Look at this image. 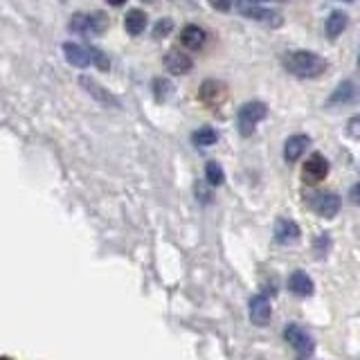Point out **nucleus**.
Instances as JSON below:
<instances>
[{
    "label": "nucleus",
    "instance_id": "f257e3e1",
    "mask_svg": "<svg viewBox=\"0 0 360 360\" xmlns=\"http://www.w3.org/2000/svg\"><path fill=\"white\" fill-rule=\"evenodd\" d=\"M284 63L286 72L295 75L300 79H315L326 72V61L322 59L320 54L309 52V50H297V52H288L284 54Z\"/></svg>",
    "mask_w": 360,
    "mask_h": 360
},
{
    "label": "nucleus",
    "instance_id": "f03ea898",
    "mask_svg": "<svg viewBox=\"0 0 360 360\" xmlns=\"http://www.w3.org/2000/svg\"><path fill=\"white\" fill-rule=\"evenodd\" d=\"M63 56L65 61L75 65V68H88V65H95L97 70L101 72H108L110 61L108 56L97 50V48H88V45H79V43H63Z\"/></svg>",
    "mask_w": 360,
    "mask_h": 360
},
{
    "label": "nucleus",
    "instance_id": "7ed1b4c3",
    "mask_svg": "<svg viewBox=\"0 0 360 360\" xmlns=\"http://www.w3.org/2000/svg\"><path fill=\"white\" fill-rule=\"evenodd\" d=\"M110 20L104 11H79L70 20H68V27L75 34H84V37H99L104 34V30H108Z\"/></svg>",
    "mask_w": 360,
    "mask_h": 360
},
{
    "label": "nucleus",
    "instance_id": "20e7f679",
    "mask_svg": "<svg viewBox=\"0 0 360 360\" xmlns=\"http://www.w3.org/2000/svg\"><path fill=\"white\" fill-rule=\"evenodd\" d=\"M266 115H268V106L264 101H259V99L248 101V104H243L239 112H236V129H239L243 138H248V135H252L257 131V127L266 120Z\"/></svg>",
    "mask_w": 360,
    "mask_h": 360
},
{
    "label": "nucleus",
    "instance_id": "39448f33",
    "mask_svg": "<svg viewBox=\"0 0 360 360\" xmlns=\"http://www.w3.org/2000/svg\"><path fill=\"white\" fill-rule=\"evenodd\" d=\"M286 342L292 347V352L297 354V360H309L315 352V340L311 331H307L300 322H288L284 329Z\"/></svg>",
    "mask_w": 360,
    "mask_h": 360
},
{
    "label": "nucleus",
    "instance_id": "423d86ee",
    "mask_svg": "<svg viewBox=\"0 0 360 360\" xmlns=\"http://www.w3.org/2000/svg\"><path fill=\"white\" fill-rule=\"evenodd\" d=\"M326 176H329V160H326L322 153H311L307 158V162H304V167H302L304 183L318 185V183H322Z\"/></svg>",
    "mask_w": 360,
    "mask_h": 360
},
{
    "label": "nucleus",
    "instance_id": "0eeeda50",
    "mask_svg": "<svg viewBox=\"0 0 360 360\" xmlns=\"http://www.w3.org/2000/svg\"><path fill=\"white\" fill-rule=\"evenodd\" d=\"M311 207L315 214H320L324 219H333L338 212H340V196L333 194V191H318L311 198Z\"/></svg>",
    "mask_w": 360,
    "mask_h": 360
},
{
    "label": "nucleus",
    "instance_id": "6e6552de",
    "mask_svg": "<svg viewBox=\"0 0 360 360\" xmlns=\"http://www.w3.org/2000/svg\"><path fill=\"white\" fill-rule=\"evenodd\" d=\"M248 313H250V320L257 326H266L273 318V304L266 295H255L250 297V304H248Z\"/></svg>",
    "mask_w": 360,
    "mask_h": 360
},
{
    "label": "nucleus",
    "instance_id": "1a4fd4ad",
    "mask_svg": "<svg viewBox=\"0 0 360 360\" xmlns=\"http://www.w3.org/2000/svg\"><path fill=\"white\" fill-rule=\"evenodd\" d=\"M191 65H194V61H191V56L183 50H172L165 54V68L172 75H187L191 70Z\"/></svg>",
    "mask_w": 360,
    "mask_h": 360
},
{
    "label": "nucleus",
    "instance_id": "9d476101",
    "mask_svg": "<svg viewBox=\"0 0 360 360\" xmlns=\"http://www.w3.org/2000/svg\"><path fill=\"white\" fill-rule=\"evenodd\" d=\"M311 146V138L309 135H290V138L284 142V158H286V162H297L300 158L307 153V149Z\"/></svg>",
    "mask_w": 360,
    "mask_h": 360
},
{
    "label": "nucleus",
    "instance_id": "9b49d317",
    "mask_svg": "<svg viewBox=\"0 0 360 360\" xmlns=\"http://www.w3.org/2000/svg\"><path fill=\"white\" fill-rule=\"evenodd\" d=\"M313 279L304 273V270H295V273H290L288 277V290L292 292V295H297V297H309L313 295Z\"/></svg>",
    "mask_w": 360,
    "mask_h": 360
},
{
    "label": "nucleus",
    "instance_id": "f8f14e48",
    "mask_svg": "<svg viewBox=\"0 0 360 360\" xmlns=\"http://www.w3.org/2000/svg\"><path fill=\"white\" fill-rule=\"evenodd\" d=\"M207 41V34L198 25H185L180 32V43L185 45L187 50H200Z\"/></svg>",
    "mask_w": 360,
    "mask_h": 360
},
{
    "label": "nucleus",
    "instance_id": "ddd939ff",
    "mask_svg": "<svg viewBox=\"0 0 360 360\" xmlns=\"http://www.w3.org/2000/svg\"><path fill=\"white\" fill-rule=\"evenodd\" d=\"M275 239L279 243H295L300 239V225L295 221H290V219H279L275 223Z\"/></svg>",
    "mask_w": 360,
    "mask_h": 360
},
{
    "label": "nucleus",
    "instance_id": "4468645a",
    "mask_svg": "<svg viewBox=\"0 0 360 360\" xmlns=\"http://www.w3.org/2000/svg\"><path fill=\"white\" fill-rule=\"evenodd\" d=\"M223 97H225V86L221 82H214V79L202 82V86H200V99L205 101V104H210V106L221 104Z\"/></svg>",
    "mask_w": 360,
    "mask_h": 360
},
{
    "label": "nucleus",
    "instance_id": "2eb2a0df",
    "mask_svg": "<svg viewBox=\"0 0 360 360\" xmlns=\"http://www.w3.org/2000/svg\"><path fill=\"white\" fill-rule=\"evenodd\" d=\"M146 14L142 9H131L127 11V16H124V30H127L131 37H140V34L146 30Z\"/></svg>",
    "mask_w": 360,
    "mask_h": 360
},
{
    "label": "nucleus",
    "instance_id": "dca6fc26",
    "mask_svg": "<svg viewBox=\"0 0 360 360\" xmlns=\"http://www.w3.org/2000/svg\"><path fill=\"white\" fill-rule=\"evenodd\" d=\"M356 97V86L354 82H340L338 88L329 97V106H342V104H352Z\"/></svg>",
    "mask_w": 360,
    "mask_h": 360
},
{
    "label": "nucleus",
    "instance_id": "f3484780",
    "mask_svg": "<svg viewBox=\"0 0 360 360\" xmlns=\"http://www.w3.org/2000/svg\"><path fill=\"white\" fill-rule=\"evenodd\" d=\"M347 25H349V16L345 14V11H331L329 18H326V25H324L326 37L338 39L347 30Z\"/></svg>",
    "mask_w": 360,
    "mask_h": 360
},
{
    "label": "nucleus",
    "instance_id": "a211bd4d",
    "mask_svg": "<svg viewBox=\"0 0 360 360\" xmlns=\"http://www.w3.org/2000/svg\"><path fill=\"white\" fill-rule=\"evenodd\" d=\"M79 82H82V86L88 90V93L90 95H93L97 101H101V104H104V106H117V99L115 97H112L110 93H106V90L104 88H101L97 82H93V79H88V77H82V79H79Z\"/></svg>",
    "mask_w": 360,
    "mask_h": 360
},
{
    "label": "nucleus",
    "instance_id": "6ab92c4d",
    "mask_svg": "<svg viewBox=\"0 0 360 360\" xmlns=\"http://www.w3.org/2000/svg\"><path fill=\"white\" fill-rule=\"evenodd\" d=\"M241 14L248 16V18H255V20H264V22H270V25H279V16H275V11L270 9H264V7H250V5H241Z\"/></svg>",
    "mask_w": 360,
    "mask_h": 360
},
{
    "label": "nucleus",
    "instance_id": "aec40b11",
    "mask_svg": "<svg viewBox=\"0 0 360 360\" xmlns=\"http://www.w3.org/2000/svg\"><path fill=\"white\" fill-rule=\"evenodd\" d=\"M205 178H207V183L212 187H221L225 183V172H223V167L217 162V160H210L205 165Z\"/></svg>",
    "mask_w": 360,
    "mask_h": 360
},
{
    "label": "nucleus",
    "instance_id": "412c9836",
    "mask_svg": "<svg viewBox=\"0 0 360 360\" xmlns=\"http://www.w3.org/2000/svg\"><path fill=\"white\" fill-rule=\"evenodd\" d=\"M194 142L198 146H212V144H217L219 142V133L214 131L212 127H202L194 133Z\"/></svg>",
    "mask_w": 360,
    "mask_h": 360
},
{
    "label": "nucleus",
    "instance_id": "4be33fe9",
    "mask_svg": "<svg viewBox=\"0 0 360 360\" xmlns=\"http://www.w3.org/2000/svg\"><path fill=\"white\" fill-rule=\"evenodd\" d=\"M153 93H155V99L158 101H167L174 93V86L172 82H167V79H155L153 82Z\"/></svg>",
    "mask_w": 360,
    "mask_h": 360
},
{
    "label": "nucleus",
    "instance_id": "5701e85b",
    "mask_svg": "<svg viewBox=\"0 0 360 360\" xmlns=\"http://www.w3.org/2000/svg\"><path fill=\"white\" fill-rule=\"evenodd\" d=\"M174 30V20L172 18H162V20H158L155 25H153V39H162V37H169Z\"/></svg>",
    "mask_w": 360,
    "mask_h": 360
},
{
    "label": "nucleus",
    "instance_id": "b1692460",
    "mask_svg": "<svg viewBox=\"0 0 360 360\" xmlns=\"http://www.w3.org/2000/svg\"><path fill=\"white\" fill-rule=\"evenodd\" d=\"M347 135L352 140H360V115H354L347 122Z\"/></svg>",
    "mask_w": 360,
    "mask_h": 360
},
{
    "label": "nucleus",
    "instance_id": "393cba45",
    "mask_svg": "<svg viewBox=\"0 0 360 360\" xmlns=\"http://www.w3.org/2000/svg\"><path fill=\"white\" fill-rule=\"evenodd\" d=\"M329 245H331L329 234H320L318 239H315V252H318V257L326 255V250H329Z\"/></svg>",
    "mask_w": 360,
    "mask_h": 360
},
{
    "label": "nucleus",
    "instance_id": "a878e982",
    "mask_svg": "<svg viewBox=\"0 0 360 360\" xmlns=\"http://www.w3.org/2000/svg\"><path fill=\"white\" fill-rule=\"evenodd\" d=\"M210 7L212 9H217V11H230L232 5H234V0H207Z\"/></svg>",
    "mask_w": 360,
    "mask_h": 360
},
{
    "label": "nucleus",
    "instance_id": "bb28decb",
    "mask_svg": "<svg viewBox=\"0 0 360 360\" xmlns=\"http://www.w3.org/2000/svg\"><path fill=\"white\" fill-rule=\"evenodd\" d=\"M349 198H352V202H356V205L360 202V183L352 187V194H349Z\"/></svg>",
    "mask_w": 360,
    "mask_h": 360
},
{
    "label": "nucleus",
    "instance_id": "cd10ccee",
    "mask_svg": "<svg viewBox=\"0 0 360 360\" xmlns=\"http://www.w3.org/2000/svg\"><path fill=\"white\" fill-rule=\"evenodd\" d=\"M106 3H108L110 7H122L124 3H127V0H106Z\"/></svg>",
    "mask_w": 360,
    "mask_h": 360
},
{
    "label": "nucleus",
    "instance_id": "c85d7f7f",
    "mask_svg": "<svg viewBox=\"0 0 360 360\" xmlns=\"http://www.w3.org/2000/svg\"><path fill=\"white\" fill-rule=\"evenodd\" d=\"M358 68H360V50H358Z\"/></svg>",
    "mask_w": 360,
    "mask_h": 360
},
{
    "label": "nucleus",
    "instance_id": "c756f323",
    "mask_svg": "<svg viewBox=\"0 0 360 360\" xmlns=\"http://www.w3.org/2000/svg\"><path fill=\"white\" fill-rule=\"evenodd\" d=\"M342 3H352V0H342Z\"/></svg>",
    "mask_w": 360,
    "mask_h": 360
},
{
    "label": "nucleus",
    "instance_id": "7c9ffc66",
    "mask_svg": "<svg viewBox=\"0 0 360 360\" xmlns=\"http://www.w3.org/2000/svg\"><path fill=\"white\" fill-rule=\"evenodd\" d=\"M257 3H262V0H257Z\"/></svg>",
    "mask_w": 360,
    "mask_h": 360
}]
</instances>
